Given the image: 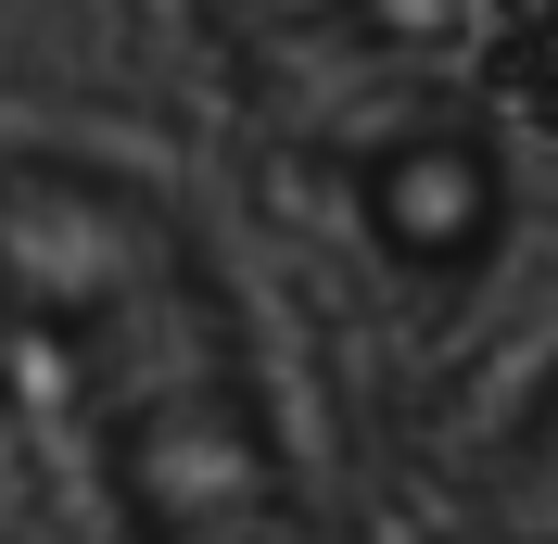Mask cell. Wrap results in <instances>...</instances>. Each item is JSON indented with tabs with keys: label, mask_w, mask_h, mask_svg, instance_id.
I'll use <instances>...</instances> for the list:
<instances>
[{
	"label": "cell",
	"mask_w": 558,
	"mask_h": 544,
	"mask_svg": "<svg viewBox=\"0 0 558 544\" xmlns=\"http://www.w3.org/2000/svg\"><path fill=\"white\" fill-rule=\"evenodd\" d=\"M457 76H470L508 127H558V0H470Z\"/></svg>",
	"instance_id": "2"
},
{
	"label": "cell",
	"mask_w": 558,
	"mask_h": 544,
	"mask_svg": "<svg viewBox=\"0 0 558 544\" xmlns=\"http://www.w3.org/2000/svg\"><path fill=\"white\" fill-rule=\"evenodd\" d=\"M0 456L140 544L317 519L216 240L76 139L0 152Z\"/></svg>",
	"instance_id": "1"
}]
</instances>
